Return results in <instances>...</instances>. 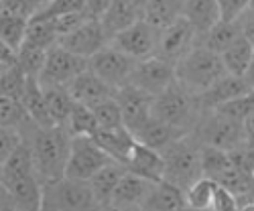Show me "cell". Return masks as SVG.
<instances>
[{
	"mask_svg": "<svg viewBox=\"0 0 254 211\" xmlns=\"http://www.w3.org/2000/svg\"><path fill=\"white\" fill-rule=\"evenodd\" d=\"M0 185L16 211H41L43 183L35 171L27 140L20 142L14 155L0 168Z\"/></svg>",
	"mask_w": 254,
	"mask_h": 211,
	"instance_id": "6da1fadb",
	"label": "cell"
},
{
	"mask_svg": "<svg viewBox=\"0 0 254 211\" xmlns=\"http://www.w3.org/2000/svg\"><path fill=\"white\" fill-rule=\"evenodd\" d=\"M25 140L29 142L33 164L41 183L45 185L65 177V166L71 151V134L63 126H49V128L33 126Z\"/></svg>",
	"mask_w": 254,
	"mask_h": 211,
	"instance_id": "7a4b0ae2",
	"label": "cell"
},
{
	"mask_svg": "<svg viewBox=\"0 0 254 211\" xmlns=\"http://www.w3.org/2000/svg\"><path fill=\"white\" fill-rule=\"evenodd\" d=\"M201 114L199 98L183 88L179 81H173L165 92L153 98V116L181 134H191Z\"/></svg>",
	"mask_w": 254,
	"mask_h": 211,
	"instance_id": "3957f363",
	"label": "cell"
},
{
	"mask_svg": "<svg viewBox=\"0 0 254 211\" xmlns=\"http://www.w3.org/2000/svg\"><path fill=\"white\" fill-rule=\"evenodd\" d=\"M177 81L191 94L199 96L207 88H211L218 79H222L228 71L222 61V55L203 45H195L177 65H175Z\"/></svg>",
	"mask_w": 254,
	"mask_h": 211,
	"instance_id": "277c9868",
	"label": "cell"
},
{
	"mask_svg": "<svg viewBox=\"0 0 254 211\" xmlns=\"http://www.w3.org/2000/svg\"><path fill=\"white\" fill-rule=\"evenodd\" d=\"M199 153H201V142L193 134L179 136L171 144H167L161 151L163 160H165L163 179L185 191L191 183L203 177Z\"/></svg>",
	"mask_w": 254,
	"mask_h": 211,
	"instance_id": "5b68a950",
	"label": "cell"
},
{
	"mask_svg": "<svg viewBox=\"0 0 254 211\" xmlns=\"http://www.w3.org/2000/svg\"><path fill=\"white\" fill-rule=\"evenodd\" d=\"M43 209L51 211H98L100 203L88 181L61 177L43 185Z\"/></svg>",
	"mask_w": 254,
	"mask_h": 211,
	"instance_id": "8992f818",
	"label": "cell"
},
{
	"mask_svg": "<svg viewBox=\"0 0 254 211\" xmlns=\"http://www.w3.org/2000/svg\"><path fill=\"white\" fill-rule=\"evenodd\" d=\"M201 144L216 146L222 151H230L244 142V126L238 120H232L218 110H207L201 114L197 126L191 132Z\"/></svg>",
	"mask_w": 254,
	"mask_h": 211,
	"instance_id": "52a82bcc",
	"label": "cell"
},
{
	"mask_svg": "<svg viewBox=\"0 0 254 211\" xmlns=\"http://www.w3.org/2000/svg\"><path fill=\"white\" fill-rule=\"evenodd\" d=\"M110 162H116V160H112L110 155L92 136H75L71 138V151L65 166V177L73 181H90Z\"/></svg>",
	"mask_w": 254,
	"mask_h": 211,
	"instance_id": "ba28073f",
	"label": "cell"
},
{
	"mask_svg": "<svg viewBox=\"0 0 254 211\" xmlns=\"http://www.w3.org/2000/svg\"><path fill=\"white\" fill-rule=\"evenodd\" d=\"M88 69V59L79 57L65 47H61L59 43L53 45L47 51L45 65L39 73V83L43 88L49 86H69V83Z\"/></svg>",
	"mask_w": 254,
	"mask_h": 211,
	"instance_id": "9c48e42d",
	"label": "cell"
},
{
	"mask_svg": "<svg viewBox=\"0 0 254 211\" xmlns=\"http://www.w3.org/2000/svg\"><path fill=\"white\" fill-rule=\"evenodd\" d=\"M136 63L138 61L124 55L122 51H118L116 47L108 43L104 49H100L96 55L88 59V69L96 73L102 81L108 83L110 88L118 90L130 81V75L136 67Z\"/></svg>",
	"mask_w": 254,
	"mask_h": 211,
	"instance_id": "30bf717a",
	"label": "cell"
},
{
	"mask_svg": "<svg viewBox=\"0 0 254 211\" xmlns=\"http://www.w3.org/2000/svg\"><path fill=\"white\" fill-rule=\"evenodd\" d=\"M159 33L151 23H146L144 18H138L134 25L124 29L116 37H112L110 45L122 51L124 55L132 57L134 61H142L157 55L159 47Z\"/></svg>",
	"mask_w": 254,
	"mask_h": 211,
	"instance_id": "8fae6325",
	"label": "cell"
},
{
	"mask_svg": "<svg viewBox=\"0 0 254 211\" xmlns=\"http://www.w3.org/2000/svg\"><path fill=\"white\" fill-rule=\"evenodd\" d=\"M173 81H177L175 65L171 61L155 55V57L142 59V61L136 63V67H134L128 83L136 86L144 94L157 98L161 92H165L169 86H171Z\"/></svg>",
	"mask_w": 254,
	"mask_h": 211,
	"instance_id": "7c38bea8",
	"label": "cell"
},
{
	"mask_svg": "<svg viewBox=\"0 0 254 211\" xmlns=\"http://www.w3.org/2000/svg\"><path fill=\"white\" fill-rule=\"evenodd\" d=\"M197 43H199L197 31L193 29V25L189 23L185 16H181L173 25H169L167 29H163L159 33L157 55L167 59V61H171L173 65H177Z\"/></svg>",
	"mask_w": 254,
	"mask_h": 211,
	"instance_id": "4fadbf2b",
	"label": "cell"
},
{
	"mask_svg": "<svg viewBox=\"0 0 254 211\" xmlns=\"http://www.w3.org/2000/svg\"><path fill=\"white\" fill-rule=\"evenodd\" d=\"M114 98L120 106L124 128L130 130L132 134L138 132L153 118V96L144 94L142 90L132 86V83H126V86L118 88Z\"/></svg>",
	"mask_w": 254,
	"mask_h": 211,
	"instance_id": "5bb4252c",
	"label": "cell"
},
{
	"mask_svg": "<svg viewBox=\"0 0 254 211\" xmlns=\"http://www.w3.org/2000/svg\"><path fill=\"white\" fill-rule=\"evenodd\" d=\"M108 43H110L108 35L104 33L100 20H94V18L86 20V23H83L81 27H77L75 31L59 37V45L61 47H65L67 51H71V53H75L79 57H86V59L96 55Z\"/></svg>",
	"mask_w": 254,
	"mask_h": 211,
	"instance_id": "9a60e30c",
	"label": "cell"
},
{
	"mask_svg": "<svg viewBox=\"0 0 254 211\" xmlns=\"http://www.w3.org/2000/svg\"><path fill=\"white\" fill-rule=\"evenodd\" d=\"M126 171L132 173V175H138L151 183H159L163 181V175H165V160H163V155L161 151H155L151 146H146L142 142H134L132 151H130V157L126 160Z\"/></svg>",
	"mask_w": 254,
	"mask_h": 211,
	"instance_id": "2e32d148",
	"label": "cell"
},
{
	"mask_svg": "<svg viewBox=\"0 0 254 211\" xmlns=\"http://www.w3.org/2000/svg\"><path fill=\"white\" fill-rule=\"evenodd\" d=\"M252 88L248 86V81L240 75H232V73H226L222 79H218L214 86L207 88L203 94H199V104H201V110L207 112V110H216L218 106L234 100L246 92H250Z\"/></svg>",
	"mask_w": 254,
	"mask_h": 211,
	"instance_id": "e0dca14e",
	"label": "cell"
},
{
	"mask_svg": "<svg viewBox=\"0 0 254 211\" xmlns=\"http://www.w3.org/2000/svg\"><path fill=\"white\" fill-rule=\"evenodd\" d=\"M153 185L155 183L126 171V175L120 179V183L114 189L110 203H114L118 207H124V209H140L144 199L149 197Z\"/></svg>",
	"mask_w": 254,
	"mask_h": 211,
	"instance_id": "ac0fdd59",
	"label": "cell"
},
{
	"mask_svg": "<svg viewBox=\"0 0 254 211\" xmlns=\"http://www.w3.org/2000/svg\"><path fill=\"white\" fill-rule=\"evenodd\" d=\"M71 98L77 104H86V106H94L106 98H112L116 94L114 88H110L106 81H102L96 73H92L90 69H86L83 73H79L69 86H67Z\"/></svg>",
	"mask_w": 254,
	"mask_h": 211,
	"instance_id": "d6986e66",
	"label": "cell"
},
{
	"mask_svg": "<svg viewBox=\"0 0 254 211\" xmlns=\"http://www.w3.org/2000/svg\"><path fill=\"white\" fill-rule=\"evenodd\" d=\"M92 138L110 155L112 160H116L120 164H126L132 146L136 142L134 134L130 130H126L124 126L122 128H98Z\"/></svg>",
	"mask_w": 254,
	"mask_h": 211,
	"instance_id": "ffe728a7",
	"label": "cell"
},
{
	"mask_svg": "<svg viewBox=\"0 0 254 211\" xmlns=\"http://www.w3.org/2000/svg\"><path fill=\"white\" fill-rule=\"evenodd\" d=\"M138 18H142V10H138L130 0H112L108 10L100 18V25L104 33L108 35V39L112 41V37H116L124 29H128L130 25H134Z\"/></svg>",
	"mask_w": 254,
	"mask_h": 211,
	"instance_id": "44dd1931",
	"label": "cell"
},
{
	"mask_svg": "<svg viewBox=\"0 0 254 211\" xmlns=\"http://www.w3.org/2000/svg\"><path fill=\"white\" fill-rule=\"evenodd\" d=\"M185 205H187V199H185L183 189H179L177 185L163 179L153 185L149 197L144 199L140 209H144V211H179Z\"/></svg>",
	"mask_w": 254,
	"mask_h": 211,
	"instance_id": "7402d4cb",
	"label": "cell"
},
{
	"mask_svg": "<svg viewBox=\"0 0 254 211\" xmlns=\"http://www.w3.org/2000/svg\"><path fill=\"white\" fill-rule=\"evenodd\" d=\"M183 16L193 25L199 37L222 20L218 0H185Z\"/></svg>",
	"mask_w": 254,
	"mask_h": 211,
	"instance_id": "603a6c76",
	"label": "cell"
},
{
	"mask_svg": "<svg viewBox=\"0 0 254 211\" xmlns=\"http://www.w3.org/2000/svg\"><path fill=\"white\" fill-rule=\"evenodd\" d=\"M23 104H25L27 114H29V118H31V122L35 126H39V128H49V126H55V122L51 118V112H49V106H47V98H45L43 86L39 83L37 77H29Z\"/></svg>",
	"mask_w": 254,
	"mask_h": 211,
	"instance_id": "cb8c5ba5",
	"label": "cell"
},
{
	"mask_svg": "<svg viewBox=\"0 0 254 211\" xmlns=\"http://www.w3.org/2000/svg\"><path fill=\"white\" fill-rule=\"evenodd\" d=\"M183 4L185 0H146L142 18L151 23L157 31H163L183 16Z\"/></svg>",
	"mask_w": 254,
	"mask_h": 211,
	"instance_id": "d4e9b609",
	"label": "cell"
},
{
	"mask_svg": "<svg viewBox=\"0 0 254 211\" xmlns=\"http://www.w3.org/2000/svg\"><path fill=\"white\" fill-rule=\"evenodd\" d=\"M126 175V166L120 164V162H110L108 166H104L102 171L98 175H94L88 183L92 187V191H94V197L100 205H106V203H110L112 199V193H114V189L116 185L120 183V179Z\"/></svg>",
	"mask_w": 254,
	"mask_h": 211,
	"instance_id": "484cf974",
	"label": "cell"
},
{
	"mask_svg": "<svg viewBox=\"0 0 254 211\" xmlns=\"http://www.w3.org/2000/svg\"><path fill=\"white\" fill-rule=\"evenodd\" d=\"M179 136H185L181 132H177L175 128H171L169 124H165L163 120L159 118H151L149 122H146L142 128L138 132H134V138L146 146H151V149L155 151H163L167 144H171L173 140H177Z\"/></svg>",
	"mask_w": 254,
	"mask_h": 211,
	"instance_id": "4316f807",
	"label": "cell"
},
{
	"mask_svg": "<svg viewBox=\"0 0 254 211\" xmlns=\"http://www.w3.org/2000/svg\"><path fill=\"white\" fill-rule=\"evenodd\" d=\"M220 55H222V61H224L228 73L244 77V73L248 71L250 63H252V57H254V47L246 37L240 35L234 43L228 49H224Z\"/></svg>",
	"mask_w": 254,
	"mask_h": 211,
	"instance_id": "83f0119b",
	"label": "cell"
},
{
	"mask_svg": "<svg viewBox=\"0 0 254 211\" xmlns=\"http://www.w3.org/2000/svg\"><path fill=\"white\" fill-rule=\"evenodd\" d=\"M240 25L238 20H220L211 27L205 35L199 37V45L216 51V53H222L224 49H228L234 41L240 37Z\"/></svg>",
	"mask_w": 254,
	"mask_h": 211,
	"instance_id": "f1b7e54d",
	"label": "cell"
},
{
	"mask_svg": "<svg viewBox=\"0 0 254 211\" xmlns=\"http://www.w3.org/2000/svg\"><path fill=\"white\" fill-rule=\"evenodd\" d=\"M43 92H45L47 106H49V112H51L55 126H63L65 128L67 118L75 106V100L71 98L67 86H49V88H43Z\"/></svg>",
	"mask_w": 254,
	"mask_h": 211,
	"instance_id": "f546056e",
	"label": "cell"
},
{
	"mask_svg": "<svg viewBox=\"0 0 254 211\" xmlns=\"http://www.w3.org/2000/svg\"><path fill=\"white\" fill-rule=\"evenodd\" d=\"M25 43L49 51L53 45L59 43V35H57L55 23H53V20H47V18H31L29 20V29H27V37H25Z\"/></svg>",
	"mask_w": 254,
	"mask_h": 211,
	"instance_id": "4dcf8cb0",
	"label": "cell"
},
{
	"mask_svg": "<svg viewBox=\"0 0 254 211\" xmlns=\"http://www.w3.org/2000/svg\"><path fill=\"white\" fill-rule=\"evenodd\" d=\"M199 157H201V173H203V177L214 179L216 183L232 168V162L228 158V151L216 149V146L201 144Z\"/></svg>",
	"mask_w": 254,
	"mask_h": 211,
	"instance_id": "1f68e13d",
	"label": "cell"
},
{
	"mask_svg": "<svg viewBox=\"0 0 254 211\" xmlns=\"http://www.w3.org/2000/svg\"><path fill=\"white\" fill-rule=\"evenodd\" d=\"M31 118L27 114L25 104L14 98H6L0 96V126H6V128L23 132L27 126H31Z\"/></svg>",
	"mask_w": 254,
	"mask_h": 211,
	"instance_id": "d6a6232c",
	"label": "cell"
},
{
	"mask_svg": "<svg viewBox=\"0 0 254 211\" xmlns=\"http://www.w3.org/2000/svg\"><path fill=\"white\" fill-rule=\"evenodd\" d=\"M65 130L71 134V138H75V136H94L96 134L98 122H96V116H94L90 106L75 102L73 110H71V114L67 118Z\"/></svg>",
	"mask_w": 254,
	"mask_h": 211,
	"instance_id": "836d02e7",
	"label": "cell"
},
{
	"mask_svg": "<svg viewBox=\"0 0 254 211\" xmlns=\"http://www.w3.org/2000/svg\"><path fill=\"white\" fill-rule=\"evenodd\" d=\"M29 29V18L14 16V14H0V39L16 53L25 43Z\"/></svg>",
	"mask_w": 254,
	"mask_h": 211,
	"instance_id": "e575fe53",
	"label": "cell"
},
{
	"mask_svg": "<svg viewBox=\"0 0 254 211\" xmlns=\"http://www.w3.org/2000/svg\"><path fill=\"white\" fill-rule=\"evenodd\" d=\"M218 183L224 185L226 189H230V191L236 195L238 205H244V203L254 201V175L236 171V168L232 166Z\"/></svg>",
	"mask_w": 254,
	"mask_h": 211,
	"instance_id": "d590c367",
	"label": "cell"
},
{
	"mask_svg": "<svg viewBox=\"0 0 254 211\" xmlns=\"http://www.w3.org/2000/svg\"><path fill=\"white\" fill-rule=\"evenodd\" d=\"M218 183L209 177H199L185 189V199L189 207L195 209H211V199H214Z\"/></svg>",
	"mask_w": 254,
	"mask_h": 211,
	"instance_id": "8d00e7d4",
	"label": "cell"
},
{
	"mask_svg": "<svg viewBox=\"0 0 254 211\" xmlns=\"http://www.w3.org/2000/svg\"><path fill=\"white\" fill-rule=\"evenodd\" d=\"M27 83H29V75L20 69L16 63L14 65H8L4 69V73L0 75V96L23 102L25 92H27Z\"/></svg>",
	"mask_w": 254,
	"mask_h": 211,
	"instance_id": "74e56055",
	"label": "cell"
},
{
	"mask_svg": "<svg viewBox=\"0 0 254 211\" xmlns=\"http://www.w3.org/2000/svg\"><path fill=\"white\" fill-rule=\"evenodd\" d=\"M96 122H98V128H122L124 120H122V112H120V106L116 102V98H106L94 106H90Z\"/></svg>",
	"mask_w": 254,
	"mask_h": 211,
	"instance_id": "f35d334b",
	"label": "cell"
},
{
	"mask_svg": "<svg viewBox=\"0 0 254 211\" xmlns=\"http://www.w3.org/2000/svg\"><path fill=\"white\" fill-rule=\"evenodd\" d=\"M45 57H47L45 49H39V47H33V45L25 43L16 51V65L23 69L29 77H37L39 79V73L45 65Z\"/></svg>",
	"mask_w": 254,
	"mask_h": 211,
	"instance_id": "ab89813d",
	"label": "cell"
},
{
	"mask_svg": "<svg viewBox=\"0 0 254 211\" xmlns=\"http://www.w3.org/2000/svg\"><path fill=\"white\" fill-rule=\"evenodd\" d=\"M75 12H86V0H49L47 4L41 6V10L33 18H59Z\"/></svg>",
	"mask_w": 254,
	"mask_h": 211,
	"instance_id": "60d3db41",
	"label": "cell"
},
{
	"mask_svg": "<svg viewBox=\"0 0 254 211\" xmlns=\"http://www.w3.org/2000/svg\"><path fill=\"white\" fill-rule=\"evenodd\" d=\"M220 114L232 118V120H238V122H244L250 114H254V90L234 98V100H230L222 106H218L216 108Z\"/></svg>",
	"mask_w": 254,
	"mask_h": 211,
	"instance_id": "b9f144b4",
	"label": "cell"
},
{
	"mask_svg": "<svg viewBox=\"0 0 254 211\" xmlns=\"http://www.w3.org/2000/svg\"><path fill=\"white\" fill-rule=\"evenodd\" d=\"M228 158L236 171L254 175V146L250 142H240L238 146L228 151Z\"/></svg>",
	"mask_w": 254,
	"mask_h": 211,
	"instance_id": "7bdbcfd3",
	"label": "cell"
},
{
	"mask_svg": "<svg viewBox=\"0 0 254 211\" xmlns=\"http://www.w3.org/2000/svg\"><path fill=\"white\" fill-rule=\"evenodd\" d=\"M23 140H25L23 132L6 128V126H0V168L14 155V151L18 149Z\"/></svg>",
	"mask_w": 254,
	"mask_h": 211,
	"instance_id": "ee69618b",
	"label": "cell"
},
{
	"mask_svg": "<svg viewBox=\"0 0 254 211\" xmlns=\"http://www.w3.org/2000/svg\"><path fill=\"white\" fill-rule=\"evenodd\" d=\"M211 209H214V211H238L240 205H238L236 195L232 193L230 189H226L224 185L218 183L214 199H211Z\"/></svg>",
	"mask_w": 254,
	"mask_h": 211,
	"instance_id": "f6af8a7d",
	"label": "cell"
},
{
	"mask_svg": "<svg viewBox=\"0 0 254 211\" xmlns=\"http://www.w3.org/2000/svg\"><path fill=\"white\" fill-rule=\"evenodd\" d=\"M86 20H90L88 12H75V14H67V16H59V18H53L55 23V29H57V35L63 37L71 31H75L77 27H81Z\"/></svg>",
	"mask_w": 254,
	"mask_h": 211,
	"instance_id": "bcb514c9",
	"label": "cell"
},
{
	"mask_svg": "<svg viewBox=\"0 0 254 211\" xmlns=\"http://www.w3.org/2000/svg\"><path fill=\"white\" fill-rule=\"evenodd\" d=\"M238 25H240L242 37H246L250 43H252V47H254V8L252 6L238 18Z\"/></svg>",
	"mask_w": 254,
	"mask_h": 211,
	"instance_id": "7dc6e473",
	"label": "cell"
},
{
	"mask_svg": "<svg viewBox=\"0 0 254 211\" xmlns=\"http://www.w3.org/2000/svg\"><path fill=\"white\" fill-rule=\"evenodd\" d=\"M110 4H112V0H86V12L90 18L100 20Z\"/></svg>",
	"mask_w": 254,
	"mask_h": 211,
	"instance_id": "c3c4849f",
	"label": "cell"
},
{
	"mask_svg": "<svg viewBox=\"0 0 254 211\" xmlns=\"http://www.w3.org/2000/svg\"><path fill=\"white\" fill-rule=\"evenodd\" d=\"M242 126H244V138H246V142H250L254 146V114H250L242 122Z\"/></svg>",
	"mask_w": 254,
	"mask_h": 211,
	"instance_id": "681fc988",
	"label": "cell"
},
{
	"mask_svg": "<svg viewBox=\"0 0 254 211\" xmlns=\"http://www.w3.org/2000/svg\"><path fill=\"white\" fill-rule=\"evenodd\" d=\"M0 211H16L14 205L10 203L8 195L4 193V189H0Z\"/></svg>",
	"mask_w": 254,
	"mask_h": 211,
	"instance_id": "f907efd6",
	"label": "cell"
},
{
	"mask_svg": "<svg viewBox=\"0 0 254 211\" xmlns=\"http://www.w3.org/2000/svg\"><path fill=\"white\" fill-rule=\"evenodd\" d=\"M98 211H138V209H124V207H118L114 203H106V205H100Z\"/></svg>",
	"mask_w": 254,
	"mask_h": 211,
	"instance_id": "816d5d0a",
	"label": "cell"
},
{
	"mask_svg": "<svg viewBox=\"0 0 254 211\" xmlns=\"http://www.w3.org/2000/svg\"><path fill=\"white\" fill-rule=\"evenodd\" d=\"M244 79L248 81V86L254 90V57H252V63H250V67H248V71L244 73Z\"/></svg>",
	"mask_w": 254,
	"mask_h": 211,
	"instance_id": "f5cc1de1",
	"label": "cell"
},
{
	"mask_svg": "<svg viewBox=\"0 0 254 211\" xmlns=\"http://www.w3.org/2000/svg\"><path fill=\"white\" fill-rule=\"evenodd\" d=\"M238 211H254V201H250V203H244V205H240V209Z\"/></svg>",
	"mask_w": 254,
	"mask_h": 211,
	"instance_id": "db71d44e",
	"label": "cell"
},
{
	"mask_svg": "<svg viewBox=\"0 0 254 211\" xmlns=\"http://www.w3.org/2000/svg\"><path fill=\"white\" fill-rule=\"evenodd\" d=\"M130 2H132L138 10H142V8H144V4H146V0H130Z\"/></svg>",
	"mask_w": 254,
	"mask_h": 211,
	"instance_id": "11a10c76",
	"label": "cell"
},
{
	"mask_svg": "<svg viewBox=\"0 0 254 211\" xmlns=\"http://www.w3.org/2000/svg\"><path fill=\"white\" fill-rule=\"evenodd\" d=\"M179 211H214V209H195V207L185 205V207H183V209H179Z\"/></svg>",
	"mask_w": 254,
	"mask_h": 211,
	"instance_id": "9f6ffc18",
	"label": "cell"
},
{
	"mask_svg": "<svg viewBox=\"0 0 254 211\" xmlns=\"http://www.w3.org/2000/svg\"><path fill=\"white\" fill-rule=\"evenodd\" d=\"M6 67H8V65H6V63H4V61H0V75H2V73H4V69H6Z\"/></svg>",
	"mask_w": 254,
	"mask_h": 211,
	"instance_id": "6f0895ef",
	"label": "cell"
},
{
	"mask_svg": "<svg viewBox=\"0 0 254 211\" xmlns=\"http://www.w3.org/2000/svg\"><path fill=\"white\" fill-rule=\"evenodd\" d=\"M250 6H252V8H254V0H250Z\"/></svg>",
	"mask_w": 254,
	"mask_h": 211,
	"instance_id": "680465c9",
	"label": "cell"
},
{
	"mask_svg": "<svg viewBox=\"0 0 254 211\" xmlns=\"http://www.w3.org/2000/svg\"><path fill=\"white\" fill-rule=\"evenodd\" d=\"M41 211H51V209H43V207H41Z\"/></svg>",
	"mask_w": 254,
	"mask_h": 211,
	"instance_id": "91938a15",
	"label": "cell"
},
{
	"mask_svg": "<svg viewBox=\"0 0 254 211\" xmlns=\"http://www.w3.org/2000/svg\"><path fill=\"white\" fill-rule=\"evenodd\" d=\"M138 211H144V209H138Z\"/></svg>",
	"mask_w": 254,
	"mask_h": 211,
	"instance_id": "94428289",
	"label": "cell"
},
{
	"mask_svg": "<svg viewBox=\"0 0 254 211\" xmlns=\"http://www.w3.org/2000/svg\"><path fill=\"white\" fill-rule=\"evenodd\" d=\"M0 189H2V185H0Z\"/></svg>",
	"mask_w": 254,
	"mask_h": 211,
	"instance_id": "6125c7cd",
	"label": "cell"
}]
</instances>
